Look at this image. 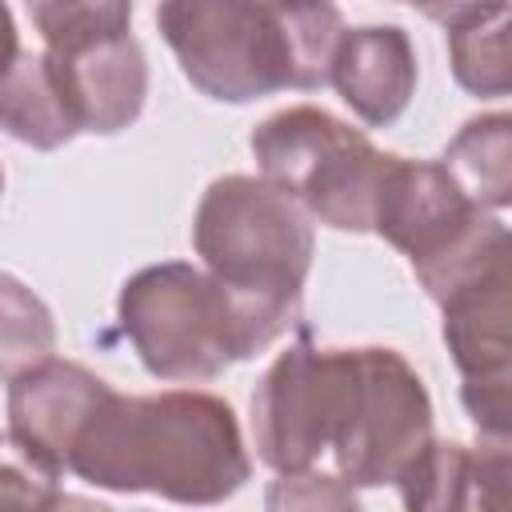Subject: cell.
<instances>
[{
    "mask_svg": "<svg viewBox=\"0 0 512 512\" xmlns=\"http://www.w3.org/2000/svg\"><path fill=\"white\" fill-rule=\"evenodd\" d=\"M416 76V48L396 24L344 28L328 68V84L368 128H388L404 116L416 96Z\"/></svg>",
    "mask_w": 512,
    "mask_h": 512,
    "instance_id": "obj_10",
    "label": "cell"
},
{
    "mask_svg": "<svg viewBox=\"0 0 512 512\" xmlns=\"http://www.w3.org/2000/svg\"><path fill=\"white\" fill-rule=\"evenodd\" d=\"M440 164L476 208L484 212L508 208L512 200V116L484 112L468 120L448 140Z\"/></svg>",
    "mask_w": 512,
    "mask_h": 512,
    "instance_id": "obj_14",
    "label": "cell"
},
{
    "mask_svg": "<svg viewBox=\"0 0 512 512\" xmlns=\"http://www.w3.org/2000/svg\"><path fill=\"white\" fill-rule=\"evenodd\" d=\"M108 392V380H100L84 364L44 356L40 364L8 380V436L60 480L68 472L80 428Z\"/></svg>",
    "mask_w": 512,
    "mask_h": 512,
    "instance_id": "obj_9",
    "label": "cell"
},
{
    "mask_svg": "<svg viewBox=\"0 0 512 512\" xmlns=\"http://www.w3.org/2000/svg\"><path fill=\"white\" fill-rule=\"evenodd\" d=\"M512 276L508 256L456 284L444 300V344L460 372V400L484 440H508L512 432Z\"/></svg>",
    "mask_w": 512,
    "mask_h": 512,
    "instance_id": "obj_8",
    "label": "cell"
},
{
    "mask_svg": "<svg viewBox=\"0 0 512 512\" xmlns=\"http://www.w3.org/2000/svg\"><path fill=\"white\" fill-rule=\"evenodd\" d=\"M20 56V32H16V20H12V8L0 0V76L16 64Z\"/></svg>",
    "mask_w": 512,
    "mask_h": 512,
    "instance_id": "obj_20",
    "label": "cell"
},
{
    "mask_svg": "<svg viewBox=\"0 0 512 512\" xmlns=\"http://www.w3.org/2000/svg\"><path fill=\"white\" fill-rule=\"evenodd\" d=\"M0 128L40 152L64 148L72 136H80L64 84L44 52H20L0 76Z\"/></svg>",
    "mask_w": 512,
    "mask_h": 512,
    "instance_id": "obj_13",
    "label": "cell"
},
{
    "mask_svg": "<svg viewBox=\"0 0 512 512\" xmlns=\"http://www.w3.org/2000/svg\"><path fill=\"white\" fill-rule=\"evenodd\" d=\"M116 316L148 376L192 384L260 356L296 324L300 308L236 292L188 260H164L124 280Z\"/></svg>",
    "mask_w": 512,
    "mask_h": 512,
    "instance_id": "obj_4",
    "label": "cell"
},
{
    "mask_svg": "<svg viewBox=\"0 0 512 512\" xmlns=\"http://www.w3.org/2000/svg\"><path fill=\"white\" fill-rule=\"evenodd\" d=\"M0 192H4V168H0Z\"/></svg>",
    "mask_w": 512,
    "mask_h": 512,
    "instance_id": "obj_22",
    "label": "cell"
},
{
    "mask_svg": "<svg viewBox=\"0 0 512 512\" xmlns=\"http://www.w3.org/2000/svg\"><path fill=\"white\" fill-rule=\"evenodd\" d=\"M192 248L204 268L236 292L300 308L316 236L296 200L264 176H220L192 216Z\"/></svg>",
    "mask_w": 512,
    "mask_h": 512,
    "instance_id": "obj_5",
    "label": "cell"
},
{
    "mask_svg": "<svg viewBox=\"0 0 512 512\" xmlns=\"http://www.w3.org/2000/svg\"><path fill=\"white\" fill-rule=\"evenodd\" d=\"M400 4H412V8H420L428 20H440V24H448L456 12L472 8V4H484V0H400Z\"/></svg>",
    "mask_w": 512,
    "mask_h": 512,
    "instance_id": "obj_21",
    "label": "cell"
},
{
    "mask_svg": "<svg viewBox=\"0 0 512 512\" xmlns=\"http://www.w3.org/2000/svg\"><path fill=\"white\" fill-rule=\"evenodd\" d=\"M408 508H504L508 504V440L480 448L460 440H428L396 480Z\"/></svg>",
    "mask_w": 512,
    "mask_h": 512,
    "instance_id": "obj_12",
    "label": "cell"
},
{
    "mask_svg": "<svg viewBox=\"0 0 512 512\" xmlns=\"http://www.w3.org/2000/svg\"><path fill=\"white\" fill-rule=\"evenodd\" d=\"M44 56L52 60L64 84V96L72 104L80 132L116 136L140 120L148 100V60L132 32L68 56H56L44 48Z\"/></svg>",
    "mask_w": 512,
    "mask_h": 512,
    "instance_id": "obj_11",
    "label": "cell"
},
{
    "mask_svg": "<svg viewBox=\"0 0 512 512\" xmlns=\"http://www.w3.org/2000/svg\"><path fill=\"white\" fill-rule=\"evenodd\" d=\"M56 484L60 480L52 472H44L12 436H0V504H16V508L68 504V496H60Z\"/></svg>",
    "mask_w": 512,
    "mask_h": 512,
    "instance_id": "obj_18",
    "label": "cell"
},
{
    "mask_svg": "<svg viewBox=\"0 0 512 512\" xmlns=\"http://www.w3.org/2000/svg\"><path fill=\"white\" fill-rule=\"evenodd\" d=\"M156 28L200 96L252 104L324 88L344 16L332 0H160Z\"/></svg>",
    "mask_w": 512,
    "mask_h": 512,
    "instance_id": "obj_3",
    "label": "cell"
},
{
    "mask_svg": "<svg viewBox=\"0 0 512 512\" xmlns=\"http://www.w3.org/2000/svg\"><path fill=\"white\" fill-rule=\"evenodd\" d=\"M268 508H356V488L332 472H292L268 488Z\"/></svg>",
    "mask_w": 512,
    "mask_h": 512,
    "instance_id": "obj_19",
    "label": "cell"
},
{
    "mask_svg": "<svg viewBox=\"0 0 512 512\" xmlns=\"http://www.w3.org/2000/svg\"><path fill=\"white\" fill-rule=\"evenodd\" d=\"M32 28L56 56L132 32V0H24Z\"/></svg>",
    "mask_w": 512,
    "mask_h": 512,
    "instance_id": "obj_16",
    "label": "cell"
},
{
    "mask_svg": "<svg viewBox=\"0 0 512 512\" xmlns=\"http://www.w3.org/2000/svg\"><path fill=\"white\" fill-rule=\"evenodd\" d=\"M432 440V400L420 372L380 344L280 352L252 392L256 460L276 476L312 472L352 488H384Z\"/></svg>",
    "mask_w": 512,
    "mask_h": 512,
    "instance_id": "obj_1",
    "label": "cell"
},
{
    "mask_svg": "<svg viewBox=\"0 0 512 512\" xmlns=\"http://www.w3.org/2000/svg\"><path fill=\"white\" fill-rule=\"evenodd\" d=\"M68 472L108 492H152L172 504H220L244 488L252 460L232 404L212 392H108L80 428Z\"/></svg>",
    "mask_w": 512,
    "mask_h": 512,
    "instance_id": "obj_2",
    "label": "cell"
},
{
    "mask_svg": "<svg viewBox=\"0 0 512 512\" xmlns=\"http://www.w3.org/2000/svg\"><path fill=\"white\" fill-rule=\"evenodd\" d=\"M260 176L336 232H372L376 192L392 152H380L340 116L296 104L260 120L248 136Z\"/></svg>",
    "mask_w": 512,
    "mask_h": 512,
    "instance_id": "obj_7",
    "label": "cell"
},
{
    "mask_svg": "<svg viewBox=\"0 0 512 512\" xmlns=\"http://www.w3.org/2000/svg\"><path fill=\"white\" fill-rule=\"evenodd\" d=\"M56 352L52 308L16 276L0 272V380L20 376Z\"/></svg>",
    "mask_w": 512,
    "mask_h": 512,
    "instance_id": "obj_17",
    "label": "cell"
},
{
    "mask_svg": "<svg viewBox=\"0 0 512 512\" xmlns=\"http://www.w3.org/2000/svg\"><path fill=\"white\" fill-rule=\"evenodd\" d=\"M448 64L464 92L508 96V0H484L456 12L448 24Z\"/></svg>",
    "mask_w": 512,
    "mask_h": 512,
    "instance_id": "obj_15",
    "label": "cell"
},
{
    "mask_svg": "<svg viewBox=\"0 0 512 512\" xmlns=\"http://www.w3.org/2000/svg\"><path fill=\"white\" fill-rule=\"evenodd\" d=\"M372 232L408 256L428 300H444L492 260L508 256V228L496 212L476 208L440 160L388 156Z\"/></svg>",
    "mask_w": 512,
    "mask_h": 512,
    "instance_id": "obj_6",
    "label": "cell"
}]
</instances>
